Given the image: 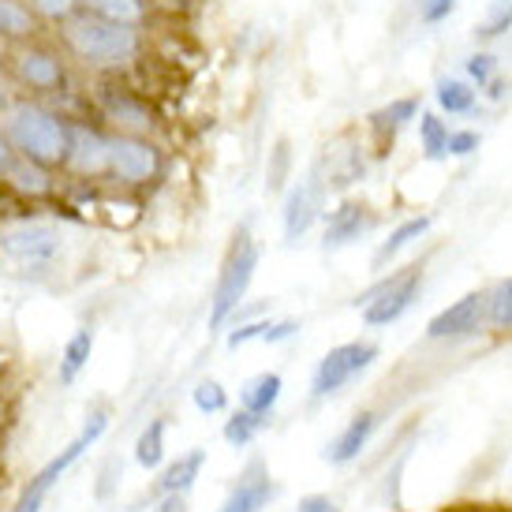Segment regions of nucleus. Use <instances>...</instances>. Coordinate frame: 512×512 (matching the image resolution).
I'll use <instances>...</instances> for the list:
<instances>
[{"label":"nucleus","instance_id":"nucleus-1","mask_svg":"<svg viewBox=\"0 0 512 512\" xmlns=\"http://www.w3.org/2000/svg\"><path fill=\"white\" fill-rule=\"evenodd\" d=\"M53 42L68 53L75 68L90 75H120L135 68L146 53V27L109 23L90 12H75L68 23L53 27Z\"/></svg>","mask_w":512,"mask_h":512},{"label":"nucleus","instance_id":"nucleus-2","mask_svg":"<svg viewBox=\"0 0 512 512\" xmlns=\"http://www.w3.org/2000/svg\"><path fill=\"white\" fill-rule=\"evenodd\" d=\"M0 131L19 157H27L42 169L64 176L68 154H72V116L53 109L49 101L15 94V101L0 113Z\"/></svg>","mask_w":512,"mask_h":512},{"label":"nucleus","instance_id":"nucleus-3","mask_svg":"<svg viewBox=\"0 0 512 512\" xmlns=\"http://www.w3.org/2000/svg\"><path fill=\"white\" fill-rule=\"evenodd\" d=\"M4 75L12 79V86L19 94L38 101H57L68 98L75 90V64L68 60V53L49 38H34L8 49L4 60Z\"/></svg>","mask_w":512,"mask_h":512},{"label":"nucleus","instance_id":"nucleus-4","mask_svg":"<svg viewBox=\"0 0 512 512\" xmlns=\"http://www.w3.org/2000/svg\"><path fill=\"white\" fill-rule=\"evenodd\" d=\"M258 270V243L251 236V228L243 225L225 251V262L217 270V285L214 296H210V329H225L232 322V314L247 303V292H251V281H255Z\"/></svg>","mask_w":512,"mask_h":512},{"label":"nucleus","instance_id":"nucleus-5","mask_svg":"<svg viewBox=\"0 0 512 512\" xmlns=\"http://www.w3.org/2000/svg\"><path fill=\"white\" fill-rule=\"evenodd\" d=\"M68 247L64 228L53 221H15L0 228V258L23 273H49Z\"/></svg>","mask_w":512,"mask_h":512},{"label":"nucleus","instance_id":"nucleus-6","mask_svg":"<svg viewBox=\"0 0 512 512\" xmlns=\"http://www.w3.org/2000/svg\"><path fill=\"white\" fill-rule=\"evenodd\" d=\"M105 430H109V412H105V408H94V412L86 415L83 430H79V434H75V438L68 441V445H64V449H60V453L53 456L27 486H23V494L15 498L12 512H42L45 501H49V490H53V486L83 460L86 449H94V445L105 438Z\"/></svg>","mask_w":512,"mask_h":512},{"label":"nucleus","instance_id":"nucleus-7","mask_svg":"<svg viewBox=\"0 0 512 512\" xmlns=\"http://www.w3.org/2000/svg\"><path fill=\"white\" fill-rule=\"evenodd\" d=\"M165 176V150L157 139L146 135H124V131H109V165H105V180L113 187H150Z\"/></svg>","mask_w":512,"mask_h":512},{"label":"nucleus","instance_id":"nucleus-8","mask_svg":"<svg viewBox=\"0 0 512 512\" xmlns=\"http://www.w3.org/2000/svg\"><path fill=\"white\" fill-rule=\"evenodd\" d=\"M105 79L98 94H94V120L105 124L109 131H124V135H146L157 139L161 131V116L150 105V98H143L139 90L116 83V75H98Z\"/></svg>","mask_w":512,"mask_h":512},{"label":"nucleus","instance_id":"nucleus-9","mask_svg":"<svg viewBox=\"0 0 512 512\" xmlns=\"http://www.w3.org/2000/svg\"><path fill=\"white\" fill-rule=\"evenodd\" d=\"M423 292V270L419 266H408V270L393 273L389 281L367 292L363 299H356V307L363 311V322L370 329H382V326H393L400 322L404 314L412 311V303L419 299Z\"/></svg>","mask_w":512,"mask_h":512},{"label":"nucleus","instance_id":"nucleus-10","mask_svg":"<svg viewBox=\"0 0 512 512\" xmlns=\"http://www.w3.org/2000/svg\"><path fill=\"white\" fill-rule=\"evenodd\" d=\"M378 359V344L370 341H348L329 348L326 356L318 359V367L311 374V397L314 400H326L333 393H341L344 385H352Z\"/></svg>","mask_w":512,"mask_h":512},{"label":"nucleus","instance_id":"nucleus-11","mask_svg":"<svg viewBox=\"0 0 512 512\" xmlns=\"http://www.w3.org/2000/svg\"><path fill=\"white\" fill-rule=\"evenodd\" d=\"M72 116V154L64 165V176L94 184L105 180V165H109V128L98 124L94 116Z\"/></svg>","mask_w":512,"mask_h":512},{"label":"nucleus","instance_id":"nucleus-12","mask_svg":"<svg viewBox=\"0 0 512 512\" xmlns=\"http://www.w3.org/2000/svg\"><path fill=\"white\" fill-rule=\"evenodd\" d=\"M486 303H490V296H483V292L460 296L456 303H449L445 311L430 318L427 337L430 341H460V337L479 333V326H483L486 318Z\"/></svg>","mask_w":512,"mask_h":512},{"label":"nucleus","instance_id":"nucleus-13","mask_svg":"<svg viewBox=\"0 0 512 512\" xmlns=\"http://www.w3.org/2000/svg\"><path fill=\"white\" fill-rule=\"evenodd\" d=\"M318 210H322V184L318 180H296L285 195V210H281V221H285V240L296 243L303 240L311 225L318 221Z\"/></svg>","mask_w":512,"mask_h":512},{"label":"nucleus","instance_id":"nucleus-14","mask_svg":"<svg viewBox=\"0 0 512 512\" xmlns=\"http://www.w3.org/2000/svg\"><path fill=\"white\" fill-rule=\"evenodd\" d=\"M0 187L15 191L19 199L42 202V199H53V195H57L60 172L42 169V165H34V161H27V157L15 154V161L8 165V172L0 176Z\"/></svg>","mask_w":512,"mask_h":512},{"label":"nucleus","instance_id":"nucleus-15","mask_svg":"<svg viewBox=\"0 0 512 512\" xmlns=\"http://www.w3.org/2000/svg\"><path fill=\"white\" fill-rule=\"evenodd\" d=\"M45 34L49 27L30 12L27 0H0V45L4 49H15V45L45 38Z\"/></svg>","mask_w":512,"mask_h":512},{"label":"nucleus","instance_id":"nucleus-16","mask_svg":"<svg viewBox=\"0 0 512 512\" xmlns=\"http://www.w3.org/2000/svg\"><path fill=\"white\" fill-rule=\"evenodd\" d=\"M370 228V214L363 202H341L333 214L326 217V232H322V247L326 251H341V247H352V243Z\"/></svg>","mask_w":512,"mask_h":512},{"label":"nucleus","instance_id":"nucleus-17","mask_svg":"<svg viewBox=\"0 0 512 512\" xmlns=\"http://www.w3.org/2000/svg\"><path fill=\"white\" fill-rule=\"evenodd\" d=\"M374 430H378V415L374 412H359L348 427L337 434V438L326 445V460L329 464H337V468H344V464H352L363 449L370 445V438H374Z\"/></svg>","mask_w":512,"mask_h":512},{"label":"nucleus","instance_id":"nucleus-18","mask_svg":"<svg viewBox=\"0 0 512 512\" xmlns=\"http://www.w3.org/2000/svg\"><path fill=\"white\" fill-rule=\"evenodd\" d=\"M94 344H98V329H94V326H79L72 337L64 341V348H60V363H57V382L60 385L79 382V374L90 367Z\"/></svg>","mask_w":512,"mask_h":512},{"label":"nucleus","instance_id":"nucleus-19","mask_svg":"<svg viewBox=\"0 0 512 512\" xmlns=\"http://www.w3.org/2000/svg\"><path fill=\"white\" fill-rule=\"evenodd\" d=\"M419 94H408V98H393L389 105H382V109H374L370 113V131L382 139V143H393L400 131L412 124L415 116H419Z\"/></svg>","mask_w":512,"mask_h":512},{"label":"nucleus","instance_id":"nucleus-20","mask_svg":"<svg viewBox=\"0 0 512 512\" xmlns=\"http://www.w3.org/2000/svg\"><path fill=\"white\" fill-rule=\"evenodd\" d=\"M273 498V483L270 475H262V468H251V475H243L240 486L225 498V505L217 512H262Z\"/></svg>","mask_w":512,"mask_h":512},{"label":"nucleus","instance_id":"nucleus-21","mask_svg":"<svg viewBox=\"0 0 512 512\" xmlns=\"http://www.w3.org/2000/svg\"><path fill=\"white\" fill-rule=\"evenodd\" d=\"M83 12L109 19V23H128V27H150L154 19V0H83Z\"/></svg>","mask_w":512,"mask_h":512},{"label":"nucleus","instance_id":"nucleus-22","mask_svg":"<svg viewBox=\"0 0 512 512\" xmlns=\"http://www.w3.org/2000/svg\"><path fill=\"white\" fill-rule=\"evenodd\" d=\"M281 389H285V378L277 370H262V374L247 378L240 385V408L255 415H270L277 408V400H281Z\"/></svg>","mask_w":512,"mask_h":512},{"label":"nucleus","instance_id":"nucleus-23","mask_svg":"<svg viewBox=\"0 0 512 512\" xmlns=\"http://www.w3.org/2000/svg\"><path fill=\"white\" fill-rule=\"evenodd\" d=\"M202 468H206V449H191V453H184L180 460H172L169 468L161 471L157 494H161V498H165V494H187V490L195 486V479L202 475Z\"/></svg>","mask_w":512,"mask_h":512},{"label":"nucleus","instance_id":"nucleus-24","mask_svg":"<svg viewBox=\"0 0 512 512\" xmlns=\"http://www.w3.org/2000/svg\"><path fill=\"white\" fill-rule=\"evenodd\" d=\"M427 228H430V217H408V221H400V225L378 243V251H374V258H370V266H374V270H385V262H393V258H397L400 251H408L419 236H427Z\"/></svg>","mask_w":512,"mask_h":512},{"label":"nucleus","instance_id":"nucleus-25","mask_svg":"<svg viewBox=\"0 0 512 512\" xmlns=\"http://www.w3.org/2000/svg\"><path fill=\"white\" fill-rule=\"evenodd\" d=\"M165 430H169L165 419H150L143 427V434L135 441V464H139V468L157 471L165 464Z\"/></svg>","mask_w":512,"mask_h":512},{"label":"nucleus","instance_id":"nucleus-26","mask_svg":"<svg viewBox=\"0 0 512 512\" xmlns=\"http://www.w3.org/2000/svg\"><path fill=\"white\" fill-rule=\"evenodd\" d=\"M419 150L427 161L449 157V124L438 113H419Z\"/></svg>","mask_w":512,"mask_h":512},{"label":"nucleus","instance_id":"nucleus-27","mask_svg":"<svg viewBox=\"0 0 512 512\" xmlns=\"http://www.w3.org/2000/svg\"><path fill=\"white\" fill-rule=\"evenodd\" d=\"M434 98H438L441 113L468 116L471 109H475V86L464 83V79H441L438 90H434Z\"/></svg>","mask_w":512,"mask_h":512},{"label":"nucleus","instance_id":"nucleus-28","mask_svg":"<svg viewBox=\"0 0 512 512\" xmlns=\"http://www.w3.org/2000/svg\"><path fill=\"white\" fill-rule=\"evenodd\" d=\"M266 427V415H255V412H247V408H240V412H232L225 419V441L232 445V449H247L251 441L258 438V430Z\"/></svg>","mask_w":512,"mask_h":512},{"label":"nucleus","instance_id":"nucleus-29","mask_svg":"<svg viewBox=\"0 0 512 512\" xmlns=\"http://www.w3.org/2000/svg\"><path fill=\"white\" fill-rule=\"evenodd\" d=\"M27 4H30V12L38 15L49 30L60 27V23H68L75 12H83V0H27Z\"/></svg>","mask_w":512,"mask_h":512},{"label":"nucleus","instance_id":"nucleus-30","mask_svg":"<svg viewBox=\"0 0 512 512\" xmlns=\"http://www.w3.org/2000/svg\"><path fill=\"white\" fill-rule=\"evenodd\" d=\"M191 404L199 408L202 415H217L228 408V393L225 385L217 382V378H202V382H195V389H191Z\"/></svg>","mask_w":512,"mask_h":512},{"label":"nucleus","instance_id":"nucleus-31","mask_svg":"<svg viewBox=\"0 0 512 512\" xmlns=\"http://www.w3.org/2000/svg\"><path fill=\"white\" fill-rule=\"evenodd\" d=\"M288 176H292V146H288V139H281V143L270 150V169H266V187L270 191H281V187L288 184Z\"/></svg>","mask_w":512,"mask_h":512},{"label":"nucleus","instance_id":"nucleus-32","mask_svg":"<svg viewBox=\"0 0 512 512\" xmlns=\"http://www.w3.org/2000/svg\"><path fill=\"white\" fill-rule=\"evenodd\" d=\"M486 311H490V322H494V326L512 329V281H505V285H501L498 292L490 296Z\"/></svg>","mask_w":512,"mask_h":512},{"label":"nucleus","instance_id":"nucleus-33","mask_svg":"<svg viewBox=\"0 0 512 512\" xmlns=\"http://www.w3.org/2000/svg\"><path fill=\"white\" fill-rule=\"evenodd\" d=\"M464 68H468L471 83H475V86L498 83V79H494V72H498V57H490V53H471Z\"/></svg>","mask_w":512,"mask_h":512},{"label":"nucleus","instance_id":"nucleus-34","mask_svg":"<svg viewBox=\"0 0 512 512\" xmlns=\"http://www.w3.org/2000/svg\"><path fill=\"white\" fill-rule=\"evenodd\" d=\"M296 333H299L296 318H277V322L270 318V326H266V333H262V344H285V341H292Z\"/></svg>","mask_w":512,"mask_h":512},{"label":"nucleus","instance_id":"nucleus-35","mask_svg":"<svg viewBox=\"0 0 512 512\" xmlns=\"http://www.w3.org/2000/svg\"><path fill=\"white\" fill-rule=\"evenodd\" d=\"M479 150V135L475 131H449V157H468Z\"/></svg>","mask_w":512,"mask_h":512},{"label":"nucleus","instance_id":"nucleus-36","mask_svg":"<svg viewBox=\"0 0 512 512\" xmlns=\"http://www.w3.org/2000/svg\"><path fill=\"white\" fill-rule=\"evenodd\" d=\"M456 8V0H419V15H423V23H441V19H449Z\"/></svg>","mask_w":512,"mask_h":512},{"label":"nucleus","instance_id":"nucleus-37","mask_svg":"<svg viewBox=\"0 0 512 512\" xmlns=\"http://www.w3.org/2000/svg\"><path fill=\"white\" fill-rule=\"evenodd\" d=\"M509 27H512V8H509V4H501L498 15H494L490 23H483V27L475 30V34H479V38H498L501 30H509Z\"/></svg>","mask_w":512,"mask_h":512},{"label":"nucleus","instance_id":"nucleus-38","mask_svg":"<svg viewBox=\"0 0 512 512\" xmlns=\"http://www.w3.org/2000/svg\"><path fill=\"white\" fill-rule=\"evenodd\" d=\"M296 512H344V509L333 498H326V494H307V498H299Z\"/></svg>","mask_w":512,"mask_h":512},{"label":"nucleus","instance_id":"nucleus-39","mask_svg":"<svg viewBox=\"0 0 512 512\" xmlns=\"http://www.w3.org/2000/svg\"><path fill=\"white\" fill-rule=\"evenodd\" d=\"M101 475H105V479H101V486H98V498L105 501V498H109V494H113V483H116V479H120V464H116V460H109V464H105V471H101Z\"/></svg>","mask_w":512,"mask_h":512},{"label":"nucleus","instance_id":"nucleus-40","mask_svg":"<svg viewBox=\"0 0 512 512\" xmlns=\"http://www.w3.org/2000/svg\"><path fill=\"white\" fill-rule=\"evenodd\" d=\"M15 94H19V90H15V86H12V79H8V75L0 72V113H4L8 105H12Z\"/></svg>","mask_w":512,"mask_h":512},{"label":"nucleus","instance_id":"nucleus-41","mask_svg":"<svg viewBox=\"0 0 512 512\" xmlns=\"http://www.w3.org/2000/svg\"><path fill=\"white\" fill-rule=\"evenodd\" d=\"M15 161V150H12V143L4 139V131H0V176L8 172V165Z\"/></svg>","mask_w":512,"mask_h":512},{"label":"nucleus","instance_id":"nucleus-42","mask_svg":"<svg viewBox=\"0 0 512 512\" xmlns=\"http://www.w3.org/2000/svg\"><path fill=\"white\" fill-rule=\"evenodd\" d=\"M0 423H4V404H0Z\"/></svg>","mask_w":512,"mask_h":512},{"label":"nucleus","instance_id":"nucleus-43","mask_svg":"<svg viewBox=\"0 0 512 512\" xmlns=\"http://www.w3.org/2000/svg\"><path fill=\"white\" fill-rule=\"evenodd\" d=\"M501 4H509V0H501Z\"/></svg>","mask_w":512,"mask_h":512}]
</instances>
